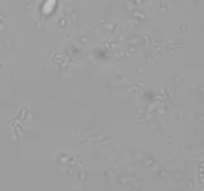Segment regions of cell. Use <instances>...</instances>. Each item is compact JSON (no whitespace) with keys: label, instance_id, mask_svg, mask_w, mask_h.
<instances>
[{"label":"cell","instance_id":"cell-1","mask_svg":"<svg viewBox=\"0 0 204 191\" xmlns=\"http://www.w3.org/2000/svg\"><path fill=\"white\" fill-rule=\"evenodd\" d=\"M54 4H55V0H49L48 3L44 5V8H43V12L48 14L52 11V9L54 8Z\"/></svg>","mask_w":204,"mask_h":191}]
</instances>
